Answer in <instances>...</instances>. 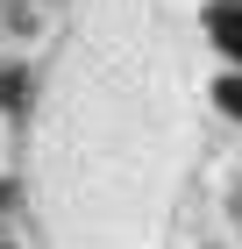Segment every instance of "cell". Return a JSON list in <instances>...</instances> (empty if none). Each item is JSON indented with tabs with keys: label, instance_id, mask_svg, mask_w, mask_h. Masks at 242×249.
Returning a JSON list of instances; mask_svg holds the SVG:
<instances>
[{
	"label": "cell",
	"instance_id": "obj_1",
	"mask_svg": "<svg viewBox=\"0 0 242 249\" xmlns=\"http://www.w3.org/2000/svg\"><path fill=\"white\" fill-rule=\"evenodd\" d=\"M206 36H214V50L242 71V0H214V7H206Z\"/></svg>",
	"mask_w": 242,
	"mask_h": 249
},
{
	"label": "cell",
	"instance_id": "obj_2",
	"mask_svg": "<svg viewBox=\"0 0 242 249\" xmlns=\"http://www.w3.org/2000/svg\"><path fill=\"white\" fill-rule=\"evenodd\" d=\"M214 107H221L228 121H242V71H221V78H214Z\"/></svg>",
	"mask_w": 242,
	"mask_h": 249
},
{
	"label": "cell",
	"instance_id": "obj_3",
	"mask_svg": "<svg viewBox=\"0 0 242 249\" xmlns=\"http://www.w3.org/2000/svg\"><path fill=\"white\" fill-rule=\"evenodd\" d=\"M15 93H21V71H0V107H7Z\"/></svg>",
	"mask_w": 242,
	"mask_h": 249
},
{
	"label": "cell",
	"instance_id": "obj_4",
	"mask_svg": "<svg viewBox=\"0 0 242 249\" xmlns=\"http://www.w3.org/2000/svg\"><path fill=\"white\" fill-rule=\"evenodd\" d=\"M0 213H7V178H0Z\"/></svg>",
	"mask_w": 242,
	"mask_h": 249
}]
</instances>
